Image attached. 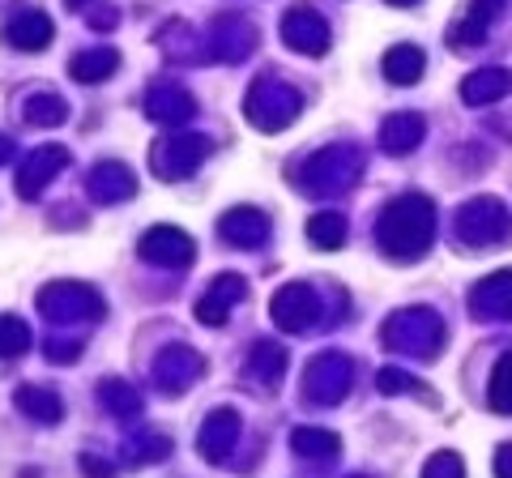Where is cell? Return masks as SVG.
<instances>
[{
    "label": "cell",
    "instance_id": "obj_41",
    "mask_svg": "<svg viewBox=\"0 0 512 478\" xmlns=\"http://www.w3.org/2000/svg\"><path fill=\"white\" fill-rule=\"evenodd\" d=\"M116 22H120L116 9H94V13H90V26H94V30H111Z\"/></svg>",
    "mask_w": 512,
    "mask_h": 478
},
{
    "label": "cell",
    "instance_id": "obj_23",
    "mask_svg": "<svg viewBox=\"0 0 512 478\" xmlns=\"http://www.w3.org/2000/svg\"><path fill=\"white\" fill-rule=\"evenodd\" d=\"M244 372H248L252 380H261L265 389H278V385H282V376H286V346H282V342L261 338V342H256V346L248 350Z\"/></svg>",
    "mask_w": 512,
    "mask_h": 478
},
{
    "label": "cell",
    "instance_id": "obj_22",
    "mask_svg": "<svg viewBox=\"0 0 512 478\" xmlns=\"http://www.w3.org/2000/svg\"><path fill=\"white\" fill-rule=\"evenodd\" d=\"M427 137V120L419 116V111H397V116H389L380 124V146L389 154H410L419 150V141Z\"/></svg>",
    "mask_w": 512,
    "mask_h": 478
},
{
    "label": "cell",
    "instance_id": "obj_6",
    "mask_svg": "<svg viewBox=\"0 0 512 478\" xmlns=\"http://www.w3.org/2000/svg\"><path fill=\"white\" fill-rule=\"evenodd\" d=\"M214 154V141L205 137V133H167V137H158L154 146H150V171L158 175V180H184V175L197 171L205 158Z\"/></svg>",
    "mask_w": 512,
    "mask_h": 478
},
{
    "label": "cell",
    "instance_id": "obj_40",
    "mask_svg": "<svg viewBox=\"0 0 512 478\" xmlns=\"http://www.w3.org/2000/svg\"><path fill=\"white\" fill-rule=\"evenodd\" d=\"M495 478H512V444H500L495 453Z\"/></svg>",
    "mask_w": 512,
    "mask_h": 478
},
{
    "label": "cell",
    "instance_id": "obj_2",
    "mask_svg": "<svg viewBox=\"0 0 512 478\" xmlns=\"http://www.w3.org/2000/svg\"><path fill=\"white\" fill-rule=\"evenodd\" d=\"M363 150L359 146H346V141H338V146H325L320 154H312L308 163H303L295 171V188L308 197H342L346 188L359 184L363 175Z\"/></svg>",
    "mask_w": 512,
    "mask_h": 478
},
{
    "label": "cell",
    "instance_id": "obj_9",
    "mask_svg": "<svg viewBox=\"0 0 512 478\" xmlns=\"http://www.w3.org/2000/svg\"><path fill=\"white\" fill-rule=\"evenodd\" d=\"M150 376H154V389H158V393L180 397V393H188V389L205 376V359H201L188 342H171V346H163V350L154 355Z\"/></svg>",
    "mask_w": 512,
    "mask_h": 478
},
{
    "label": "cell",
    "instance_id": "obj_38",
    "mask_svg": "<svg viewBox=\"0 0 512 478\" xmlns=\"http://www.w3.org/2000/svg\"><path fill=\"white\" fill-rule=\"evenodd\" d=\"M423 478H466V461L444 449V453H436V457H427Z\"/></svg>",
    "mask_w": 512,
    "mask_h": 478
},
{
    "label": "cell",
    "instance_id": "obj_8",
    "mask_svg": "<svg viewBox=\"0 0 512 478\" xmlns=\"http://www.w3.org/2000/svg\"><path fill=\"white\" fill-rule=\"evenodd\" d=\"M350 380H355V363L338 350H325L303 368V397L316 406H338L350 393Z\"/></svg>",
    "mask_w": 512,
    "mask_h": 478
},
{
    "label": "cell",
    "instance_id": "obj_15",
    "mask_svg": "<svg viewBox=\"0 0 512 478\" xmlns=\"http://www.w3.org/2000/svg\"><path fill=\"white\" fill-rule=\"evenodd\" d=\"M86 193H90V201H99V205H120V201H128L137 193V175H133L128 163L103 158V163L86 175Z\"/></svg>",
    "mask_w": 512,
    "mask_h": 478
},
{
    "label": "cell",
    "instance_id": "obj_43",
    "mask_svg": "<svg viewBox=\"0 0 512 478\" xmlns=\"http://www.w3.org/2000/svg\"><path fill=\"white\" fill-rule=\"evenodd\" d=\"M86 5V0H69V9H82Z\"/></svg>",
    "mask_w": 512,
    "mask_h": 478
},
{
    "label": "cell",
    "instance_id": "obj_44",
    "mask_svg": "<svg viewBox=\"0 0 512 478\" xmlns=\"http://www.w3.org/2000/svg\"><path fill=\"white\" fill-rule=\"evenodd\" d=\"M393 5H414V0H393Z\"/></svg>",
    "mask_w": 512,
    "mask_h": 478
},
{
    "label": "cell",
    "instance_id": "obj_21",
    "mask_svg": "<svg viewBox=\"0 0 512 478\" xmlns=\"http://www.w3.org/2000/svg\"><path fill=\"white\" fill-rule=\"evenodd\" d=\"M52 39H56V26L39 9H26V13H18V18L5 26V43L18 47V52H43Z\"/></svg>",
    "mask_w": 512,
    "mask_h": 478
},
{
    "label": "cell",
    "instance_id": "obj_29",
    "mask_svg": "<svg viewBox=\"0 0 512 478\" xmlns=\"http://www.w3.org/2000/svg\"><path fill=\"white\" fill-rule=\"evenodd\" d=\"M99 402L107 414H116V419H137L141 410H146V402H141V393L128 385V380L120 376H107L103 385H99Z\"/></svg>",
    "mask_w": 512,
    "mask_h": 478
},
{
    "label": "cell",
    "instance_id": "obj_10",
    "mask_svg": "<svg viewBox=\"0 0 512 478\" xmlns=\"http://www.w3.org/2000/svg\"><path fill=\"white\" fill-rule=\"evenodd\" d=\"M269 316L282 333H308L320 321V295L308 282H286L269 299Z\"/></svg>",
    "mask_w": 512,
    "mask_h": 478
},
{
    "label": "cell",
    "instance_id": "obj_11",
    "mask_svg": "<svg viewBox=\"0 0 512 478\" xmlns=\"http://www.w3.org/2000/svg\"><path fill=\"white\" fill-rule=\"evenodd\" d=\"M137 257L158 269H188L197 261V244H192V235L180 227H150L137 239Z\"/></svg>",
    "mask_w": 512,
    "mask_h": 478
},
{
    "label": "cell",
    "instance_id": "obj_17",
    "mask_svg": "<svg viewBox=\"0 0 512 478\" xmlns=\"http://www.w3.org/2000/svg\"><path fill=\"white\" fill-rule=\"evenodd\" d=\"M218 235L227 239L231 248H261L269 239V214L256 210V205H235V210H227L218 218Z\"/></svg>",
    "mask_w": 512,
    "mask_h": 478
},
{
    "label": "cell",
    "instance_id": "obj_28",
    "mask_svg": "<svg viewBox=\"0 0 512 478\" xmlns=\"http://www.w3.org/2000/svg\"><path fill=\"white\" fill-rule=\"evenodd\" d=\"M18 410L35 423H60L64 419V402L56 389H43V385H22L18 389Z\"/></svg>",
    "mask_w": 512,
    "mask_h": 478
},
{
    "label": "cell",
    "instance_id": "obj_13",
    "mask_svg": "<svg viewBox=\"0 0 512 478\" xmlns=\"http://www.w3.org/2000/svg\"><path fill=\"white\" fill-rule=\"evenodd\" d=\"M239 432H244V423H239V414L231 406L210 410V419H205L201 432H197V453L210 461V466H222V461L235 453Z\"/></svg>",
    "mask_w": 512,
    "mask_h": 478
},
{
    "label": "cell",
    "instance_id": "obj_33",
    "mask_svg": "<svg viewBox=\"0 0 512 478\" xmlns=\"http://www.w3.org/2000/svg\"><path fill=\"white\" fill-rule=\"evenodd\" d=\"M308 239H312V248H342L346 244V218L338 210H320L308 218Z\"/></svg>",
    "mask_w": 512,
    "mask_h": 478
},
{
    "label": "cell",
    "instance_id": "obj_36",
    "mask_svg": "<svg viewBox=\"0 0 512 478\" xmlns=\"http://www.w3.org/2000/svg\"><path fill=\"white\" fill-rule=\"evenodd\" d=\"M82 350H86V338H77V333H56V338H47L43 355H47V363H77Z\"/></svg>",
    "mask_w": 512,
    "mask_h": 478
},
{
    "label": "cell",
    "instance_id": "obj_26",
    "mask_svg": "<svg viewBox=\"0 0 512 478\" xmlns=\"http://www.w3.org/2000/svg\"><path fill=\"white\" fill-rule=\"evenodd\" d=\"M508 90H512V77L504 69H474L466 82H461V99L470 107H487L495 99H504Z\"/></svg>",
    "mask_w": 512,
    "mask_h": 478
},
{
    "label": "cell",
    "instance_id": "obj_12",
    "mask_svg": "<svg viewBox=\"0 0 512 478\" xmlns=\"http://www.w3.org/2000/svg\"><path fill=\"white\" fill-rule=\"evenodd\" d=\"M64 167H69V150H64V146H39V150H30L22 163H18V171H13L18 197L22 201H35Z\"/></svg>",
    "mask_w": 512,
    "mask_h": 478
},
{
    "label": "cell",
    "instance_id": "obj_32",
    "mask_svg": "<svg viewBox=\"0 0 512 478\" xmlns=\"http://www.w3.org/2000/svg\"><path fill=\"white\" fill-rule=\"evenodd\" d=\"M120 457L128 461V466H150V461H167L171 457V436H163V432H141V436H133L120 449Z\"/></svg>",
    "mask_w": 512,
    "mask_h": 478
},
{
    "label": "cell",
    "instance_id": "obj_19",
    "mask_svg": "<svg viewBox=\"0 0 512 478\" xmlns=\"http://www.w3.org/2000/svg\"><path fill=\"white\" fill-rule=\"evenodd\" d=\"M470 312L478 321H512V269L483 278L470 291Z\"/></svg>",
    "mask_w": 512,
    "mask_h": 478
},
{
    "label": "cell",
    "instance_id": "obj_1",
    "mask_svg": "<svg viewBox=\"0 0 512 478\" xmlns=\"http://www.w3.org/2000/svg\"><path fill=\"white\" fill-rule=\"evenodd\" d=\"M431 235H436V205H431V197H419V193L389 201L376 218L380 252L393 261H419L431 248Z\"/></svg>",
    "mask_w": 512,
    "mask_h": 478
},
{
    "label": "cell",
    "instance_id": "obj_39",
    "mask_svg": "<svg viewBox=\"0 0 512 478\" xmlns=\"http://www.w3.org/2000/svg\"><path fill=\"white\" fill-rule=\"evenodd\" d=\"M77 470H82L86 478H116V466H111L107 457H99V453H82L77 457Z\"/></svg>",
    "mask_w": 512,
    "mask_h": 478
},
{
    "label": "cell",
    "instance_id": "obj_35",
    "mask_svg": "<svg viewBox=\"0 0 512 478\" xmlns=\"http://www.w3.org/2000/svg\"><path fill=\"white\" fill-rule=\"evenodd\" d=\"M487 402L495 414H512V350L495 363L491 372V389H487Z\"/></svg>",
    "mask_w": 512,
    "mask_h": 478
},
{
    "label": "cell",
    "instance_id": "obj_25",
    "mask_svg": "<svg viewBox=\"0 0 512 478\" xmlns=\"http://www.w3.org/2000/svg\"><path fill=\"white\" fill-rule=\"evenodd\" d=\"M22 120L30 129H60V124L69 120V103H64L56 90H35V94H26V103H22Z\"/></svg>",
    "mask_w": 512,
    "mask_h": 478
},
{
    "label": "cell",
    "instance_id": "obj_24",
    "mask_svg": "<svg viewBox=\"0 0 512 478\" xmlns=\"http://www.w3.org/2000/svg\"><path fill=\"white\" fill-rule=\"evenodd\" d=\"M116 69H120V52H116V47H86V52H77L69 60V77H73V82H82V86H99Z\"/></svg>",
    "mask_w": 512,
    "mask_h": 478
},
{
    "label": "cell",
    "instance_id": "obj_37",
    "mask_svg": "<svg viewBox=\"0 0 512 478\" xmlns=\"http://www.w3.org/2000/svg\"><path fill=\"white\" fill-rule=\"evenodd\" d=\"M376 389H380L384 397H397V393H419V380H414L410 372H402V368H380V372H376Z\"/></svg>",
    "mask_w": 512,
    "mask_h": 478
},
{
    "label": "cell",
    "instance_id": "obj_42",
    "mask_svg": "<svg viewBox=\"0 0 512 478\" xmlns=\"http://www.w3.org/2000/svg\"><path fill=\"white\" fill-rule=\"evenodd\" d=\"M9 158H13V141L0 133V163H9Z\"/></svg>",
    "mask_w": 512,
    "mask_h": 478
},
{
    "label": "cell",
    "instance_id": "obj_18",
    "mask_svg": "<svg viewBox=\"0 0 512 478\" xmlns=\"http://www.w3.org/2000/svg\"><path fill=\"white\" fill-rule=\"evenodd\" d=\"M282 39H286V47L291 52H299V56H320L329 47V26H325V18L320 13H312V9H291L282 18Z\"/></svg>",
    "mask_w": 512,
    "mask_h": 478
},
{
    "label": "cell",
    "instance_id": "obj_34",
    "mask_svg": "<svg viewBox=\"0 0 512 478\" xmlns=\"http://www.w3.org/2000/svg\"><path fill=\"white\" fill-rule=\"evenodd\" d=\"M30 350V325L22 316H0V359H22Z\"/></svg>",
    "mask_w": 512,
    "mask_h": 478
},
{
    "label": "cell",
    "instance_id": "obj_27",
    "mask_svg": "<svg viewBox=\"0 0 512 478\" xmlns=\"http://www.w3.org/2000/svg\"><path fill=\"white\" fill-rule=\"evenodd\" d=\"M291 449L303 461H333L342 453V440H338V432H325V427H295Z\"/></svg>",
    "mask_w": 512,
    "mask_h": 478
},
{
    "label": "cell",
    "instance_id": "obj_7",
    "mask_svg": "<svg viewBox=\"0 0 512 478\" xmlns=\"http://www.w3.org/2000/svg\"><path fill=\"white\" fill-rule=\"evenodd\" d=\"M457 239H466L470 248L508 244V239H512V222L504 214V205L495 197H474L470 205H461V210H457Z\"/></svg>",
    "mask_w": 512,
    "mask_h": 478
},
{
    "label": "cell",
    "instance_id": "obj_5",
    "mask_svg": "<svg viewBox=\"0 0 512 478\" xmlns=\"http://www.w3.org/2000/svg\"><path fill=\"white\" fill-rule=\"evenodd\" d=\"M303 111V94L282 82V77H256L244 103V120L252 124L256 133H282L291 129Z\"/></svg>",
    "mask_w": 512,
    "mask_h": 478
},
{
    "label": "cell",
    "instance_id": "obj_4",
    "mask_svg": "<svg viewBox=\"0 0 512 478\" xmlns=\"http://www.w3.org/2000/svg\"><path fill=\"white\" fill-rule=\"evenodd\" d=\"M39 312L60 329H77V325H99L107 316V304L94 286L73 282V278H56V282L39 286Z\"/></svg>",
    "mask_w": 512,
    "mask_h": 478
},
{
    "label": "cell",
    "instance_id": "obj_31",
    "mask_svg": "<svg viewBox=\"0 0 512 478\" xmlns=\"http://www.w3.org/2000/svg\"><path fill=\"white\" fill-rule=\"evenodd\" d=\"M495 9H500V0H478V5L466 13V22L453 26L448 43H453V47H478V43H483V35H487V22H491Z\"/></svg>",
    "mask_w": 512,
    "mask_h": 478
},
{
    "label": "cell",
    "instance_id": "obj_30",
    "mask_svg": "<svg viewBox=\"0 0 512 478\" xmlns=\"http://www.w3.org/2000/svg\"><path fill=\"white\" fill-rule=\"evenodd\" d=\"M423 69H427V60L419 47H410V43H397L393 52L384 56V77H389L393 86H414L423 77Z\"/></svg>",
    "mask_w": 512,
    "mask_h": 478
},
{
    "label": "cell",
    "instance_id": "obj_3",
    "mask_svg": "<svg viewBox=\"0 0 512 478\" xmlns=\"http://www.w3.org/2000/svg\"><path fill=\"white\" fill-rule=\"evenodd\" d=\"M380 342L389 350H397V355H406V359L431 363L444 350V321L431 308H402L384 321Z\"/></svg>",
    "mask_w": 512,
    "mask_h": 478
},
{
    "label": "cell",
    "instance_id": "obj_14",
    "mask_svg": "<svg viewBox=\"0 0 512 478\" xmlns=\"http://www.w3.org/2000/svg\"><path fill=\"white\" fill-rule=\"evenodd\" d=\"M146 116L154 124H163V129H184V124L197 116V99L175 82H154L146 90Z\"/></svg>",
    "mask_w": 512,
    "mask_h": 478
},
{
    "label": "cell",
    "instance_id": "obj_20",
    "mask_svg": "<svg viewBox=\"0 0 512 478\" xmlns=\"http://www.w3.org/2000/svg\"><path fill=\"white\" fill-rule=\"evenodd\" d=\"M256 47V30L235 18V13H227V18H218L214 30H210V56L214 60H227V65H239V60H248Z\"/></svg>",
    "mask_w": 512,
    "mask_h": 478
},
{
    "label": "cell",
    "instance_id": "obj_16",
    "mask_svg": "<svg viewBox=\"0 0 512 478\" xmlns=\"http://www.w3.org/2000/svg\"><path fill=\"white\" fill-rule=\"evenodd\" d=\"M244 299H248V282L239 278V274H222V278L210 282V291L197 299V321H201V325H210V329L227 325L231 308H235V304H244Z\"/></svg>",
    "mask_w": 512,
    "mask_h": 478
}]
</instances>
